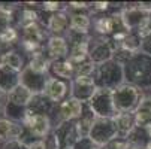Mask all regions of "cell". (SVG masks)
<instances>
[{"instance_id": "37", "label": "cell", "mask_w": 151, "mask_h": 149, "mask_svg": "<svg viewBox=\"0 0 151 149\" xmlns=\"http://www.w3.org/2000/svg\"><path fill=\"white\" fill-rule=\"evenodd\" d=\"M141 52L147 54L151 57V36L142 39V43H141Z\"/></svg>"}, {"instance_id": "34", "label": "cell", "mask_w": 151, "mask_h": 149, "mask_svg": "<svg viewBox=\"0 0 151 149\" xmlns=\"http://www.w3.org/2000/svg\"><path fill=\"white\" fill-rule=\"evenodd\" d=\"M2 149H27V146L19 140H8L5 142Z\"/></svg>"}, {"instance_id": "23", "label": "cell", "mask_w": 151, "mask_h": 149, "mask_svg": "<svg viewBox=\"0 0 151 149\" xmlns=\"http://www.w3.org/2000/svg\"><path fill=\"white\" fill-rule=\"evenodd\" d=\"M94 119H96V115H94L93 111L88 108V104H85V109H84L82 116H81L78 121H75L76 130H78V134H79V139H85V137L90 136V131H91V128H93Z\"/></svg>"}, {"instance_id": "10", "label": "cell", "mask_w": 151, "mask_h": 149, "mask_svg": "<svg viewBox=\"0 0 151 149\" xmlns=\"http://www.w3.org/2000/svg\"><path fill=\"white\" fill-rule=\"evenodd\" d=\"M50 79V73H39L32 70L29 66L24 67V70L19 73V82L26 85V87L33 93V94H40L45 91L47 82Z\"/></svg>"}, {"instance_id": "31", "label": "cell", "mask_w": 151, "mask_h": 149, "mask_svg": "<svg viewBox=\"0 0 151 149\" xmlns=\"http://www.w3.org/2000/svg\"><path fill=\"white\" fill-rule=\"evenodd\" d=\"M136 33L141 36V39H145V37L151 36V15H148L144 19V23L139 26V29L136 30Z\"/></svg>"}, {"instance_id": "15", "label": "cell", "mask_w": 151, "mask_h": 149, "mask_svg": "<svg viewBox=\"0 0 151 149\" xmlns=\"http://www.w3.org/2000/svg\"><path fill=\"white\" fill-rule=\"evenodd\" d=\"M47 49L51 60H63L69 55L68 39L63 36H50L47 42Z\"/></svg>"}, {"instance_id": "22", "label": "cell", "mask_w": 151, "mask_h": 149, "mask_svg": "<svg viewBox=\"0 0 151 149\" xmlns=\"http://www.w3.org/2000/svg\"><path fill=\"white\" fill-rule=\"evenodd\" d=\"M90 27H91V19H90L88 15L78 12V14H72L69 16V29L73 33H78V34H82V36H88Z\"/></svg>"}, {"instance_id": "40", "label": "cell", "mask_w": 151, "mask_h": 149, "mask_svg": "<svg viewBox=\"0 0 151 149\" xmlns=\"http://www.w3.org/2000/svg\"><path fill=\"white\" fill-rule=\"evenodd\" d=\"M127 149H142V148H136V146H129Z\"/></svg>"}, {"instance_id": "32", "label": "cell", "mask_w": 151, "mask_h": 149, "mask_svg": "<svg viewBox=\"0 0 151 149\" xmlns=\"http://www.w3.org/2000/svg\"><path fill=\"white\" fill-rule=\"evenodd\" d=\"M72 149H100V148H99L91 139L85 137V139H79L78 143H76Z\"/></svg>"}, {"instance_id": "7", "label": "cell", "mask_w": 151, "mask_h": 149, "mask_svg": "<svg viewBox=\"0 0 151 149\" xmlns=\"http://www.w3.org/2000/svg\"><path fill=\"white\" fill-rule=\"evenodd\" d=\"M52 137L58 149H72L79 140L76 124L73 121L58 122V125H55L52 130Z\"/></svg>"}, {"instance_id": "33", "label": "cell", "mask_w": 151, "mask_h": 149, "mask_svg": "<svg viewBox=\"0 0 151 149\" xmlns=\"http://www.w3.org/2000/svg\"><path fill=\"white\" fill-rule=\"evenodd\" d=\"M129 146V142L127 140H123V139H115L114 142L108 143L105 146H100V149H127Z\"/></svg>"}, {"instance_id": "5", "label": "cell", "mask_w": 151, "mask_h": 149, "mask_svg": "<svg viewBox=\"0 0 151 149\" xmlns=\"http://www.w3.org/2000/svg\"><path fill=\"white\" fill-rule=\"evenodd\" d=\"M87 104L96 115V118H114L117 115L112 98V90L97 88L93 98Z\"/></svg>"}, {"instance_id": "1", "label": "cell", "mask_w": 151, "mask_h": 149, "mask_svg": "<svg viewBox=\"0 0 151 149\" xmlns=\"http://www.w3.org/2000/svg\"><path fill=\"white\" fill-rule=\"evenodd\" d=\"M124 67V78L127 83H132L139 90L151 88V57L144 52H136Z\"/></svg>"}, {"instance_id": "26", "label": "cell", "mask_w": 151, "mask_h": 149, "mask_svg": "<svg viewBox=\"0 0 151 149\" xmlns=\"http://www.w3.org/2000/svg\"><path fill=\"white\" fill-rule=\"evenodd\" d=\"M21 29H23V40L42 45V40H44V37H45V33H44V30L40 29V26L37 23L27 24V26L21 27Z\"/></svg>"}, {"instance_id": "18", "label": "cell", "mask_w": 151, "mask_h": 149, "mask_svg": "<svg viewBox=\"0 0 151 149\" xmlns=\"http://www.w3.org/2000/svg\"><path fill=\"white\" fill-rule=\"evenodd\" d=\"M52 109H54V103L44 93L35 94L30 104L27 106V111L32 112V113H36V115H48L50 116Z\"/></svg>"}, {"instance_id": "39", "label": "cell", "mask_w": 151, "mask_h": 149, "mask_svg": "<svg viewBox=\"0 0 151 149\" xmlns=\"http://www.w3.org/2000/svg\"><path fill=\"white\" fill-rule=\"evenodd\" d=\"M68 6H69V8H72V9H79V11L82 9V11H84V9H88L91 5L85 3V2H70Z\"/></svg>"}, {"instance_id": "24", "label": "cell", "mask_w": 151, "mask_h": 149, "mask_svg": "<svg viewBox=\"0 0 151 149\" xmlns=\"http://www.w3.org/2000/svg\"><path fill=\"white\" fill-rule=\"evenodd\" d=\"M88 40H82V42H78V43L72 45L70 48V52L68 55V60L72 63L73 66H78L81 63L87 61L88 60V51H90V45H88Z\"/></svg>"}, {"instance_id": "25", "label": "cell", "mask_w": 151, "mask_h": 149, "mask_svg": "<svg viewBox=\"0 0 151 149\" xmlns=\"http://www.w3.org/2000/svg\"><path fill=\"white\" fill-rule=\"evenodd\" d=\"M0 64H3V66H6V67H9V69H12V70H15L18 73H21L24 70V67H26L23 57H21L18 52H15V51L3 52L2 55H0Z\"/></svg>"}, {"instance_id": "8", "label": "cell", "mask_w": 151, "mask_h": 149, "mask_svg": "<svg viewBox=\"0 0 151 149\" xmlns=\"http://www.w3.org/2000/svg\"><path fill=\"white\" fill-rule=\"evenodd\" d=\"M69 85H70L69 97L76 98L84 104H87L93 98L94 93L97 91L96 82L93 78H73L69 82Z\"/></svg>"}, {"instance_id": "36", "label": "cell", "mask_w": 151, "mask_h": 149, "mask_svg": "<svg viewBox=\"0 0 151 149\" xmlns=\"http://www.w3.org/2000/svg\"><path fill=\"white\" fill-rule=\"evenodd\" d=\"M109 6H111V3H108V2H94V3H91V9L94 12H105V11L109 9Z\"/></svg>"}, {"instance_id": "29", "label": "cell", "mask_w": 151, "mask_h": 149, "mask_svg": "<svg viewBox=\"0 0 151 149\" xmlns=\"http://www.w3.org/2000/svg\"><path fill=\"white\" fill-rule=\"evenodd\" d=\"M96 64L91 60H87L81 63V64L75 66V78H93L94 72H96Z\"/></svg>"}, {"instance_id": "35", "label": "cell", "mask_w": 151, "mask_h": 149, "mask_svg": "<svg viewBox=\"0 0 151 149\" xmlns=\"http://www.w3.org/2000/svg\"><path fill=\"white\" fill-rule=\"evenodd\" d=\"M60 6H61V3H58V2H45V3H42V9L48 11V12H52V14L60 12V9H61Z\"/></svg>"}, {"instance_id": "9", "label": "cell", "mask_w": 151, "mask_h": 149, "mask_svg": "<svg viewBox=\"0 0 151 149\" xmlns=\"http://www.w3.org/2000/svg\"><path fill=\"white\" fill-rule=\"evenodd\" d=\"M23 125L36 137V139H45L51 134V118L48 115H36L27 111Z\"/></svg>"}, {"instance_id": "28", "label": "cell", "mask_w": 151, "mask_h": 149, "mask_svg": "<svg viewBox=\"0 0 151 149\" xmlns=\"http://www.w3.org/2000/svg\"><path fill=\"white\" fill-rule=\"evenodd\" d=\"M94 30L99 33V36H112L114 34V19L111 16H99L94 19Z\"/></svg>"}, {"instance_id": "11", "label": "cell", "mask_w": 151, "mask_h": 149, "mask_svg": "<svg viewBox=\"0 0 151 149\" xmlns=\"http://www.w3.org/2000/svg\"><path fill=\"white\" fill-rule=\"evenodd\" d=\"M123 24L127 29V31H136L139 29V26L144 23V19L148 16L147 12H144L138 3L135 5H127L126 8H123L120 11Z\"/></svg>"}, {"instance_id": "19", "label": "cell", "mask_w": 151, "mask_h": 149, "mask_svg": "<svg viewBox=\"0 0 151 149\" xmlns=\"http://www.w3.org/2000/svg\"><path fill=\"white\" fill-rule=\"evenodd\" d=\"M19 83V73L0 64V91L8 94Z\"/></svg>"}, {"instance_id": "6", "label": "cell", "mask_w": 151, "mask_h": 149, "mask_svg": "<svg viewBox=\"0 0 151 149\" xmlns=\"http://www.w3.org/2000/svg\"><path fill=\"white\" fill-rule=\"evenodd\" d=\"M90 51H88V60H91L96 66L103 64L114 58L115 46L111 39L99 36V37H90L88 40Z\"/></svg>"}, {"instance_id": "16", "label": "cell", "mask_w": 151, "mask_h": 149, "mask_svg": "<svg viewBox=\"0 0 151 149\" xmlns=\"http://www.w3.org/2000/svg\"><path fill=\"white\" fill-rule=\"evenodd\" d=\"M117 130H118V139L127 140L130 133L136 128V118L135 112H124V113H117L114 116Z\"/></svg>"}, {"instance_id": "17", "label": "cell", "mask_w": 151, "mask_h": 149, "mask_svg": "<svg viewBox=\"0 0 151 149\" xmlns=\"http://www.w3.org/2000/svg\"><path fill=\"white\" fill-rule=\"evenodd\" d=\"M33 96L35 94L26 87V85H23L19 82L12 91L8 93V100L6 101H9L15 106H19V108H27V106L30 104V101H32V98H33Z\"/></svg>"}, {"instance_id": "20", "label": "cell", "mask_w": 151, "mask_h": 149, "mask_svg": "<svg viewBox=\"0 0 151 149\" xmlns=\"http://www.w3.org/2000/svg\"><path fill=\"white\" fill-rule=\"evenodd\" d=\"M135 118L138 127L151 128V96H144L135 111Z\"/></svg>"}, {"instance_id": "3", "label": "cell", "mask_w": 151, "mask_h": 149, "mask_svg": "<svg viewBox=\"0 0 151 149\" xmlns=\"http://www.w3.org/2000/svg\"><path fill=\"white\" fill-rule=\"evenodd\" d=\"M112 98H114V106L117 113L135 112L141 100L144 98V93L135 85L124 82L123 85L112 90Z\"/></svg>"}, {"instance_id": "21", "label": "cell", "mask_w": 151, "mask_h": 149, "mask_svg": "<svg viewBox=\"0 0 151 149\" xmlns=\"http://www.w3.org/2000/svg\"><path fill=\"white\" fill-rule=\"evenodd\" d=\"M68 26H69V16L63 11L51 14V16L48 18V23H47V29L48 31L52 33V36H60L61 33H64L68 30Z\"/></svg>"}, {"instance_id": "12", "label": "cell", "mask_w": 151, "mask_h": 149, "mask_svg": "<svg viewBox=\"0 0 151 149\" xmlns=\"http://www.w3.org/2000/svg\"><path fill=\"white\" fill-rule=\"evenodd\" d=\"M84 109H85L84 103H81L76 98L68 97L64 101H61L58 104V119H60V122H63V121H73L75 122L82 116Z\"/></svg>"}, {"instance_id": "30", "label": "cell", "mask_w": 151, "mask_h": 149, "mask_svg": "<svg viewBox=\"0 0 151 149\" xmlns=\"http://www.w3.org/2000/svg\"><path fill=\"white\" fill-rule=\"evenodd\" d=\"M17 40H18V33L12 26L0 31V45H12Z\"/></svg>"}, {"instance_id": "27", "label": "cell", "mask_w": 151, "mask_h": 149, "mask_svg": "<svg viewBox=\"0 0 151 149\" xmlns=\"http://www.w3.org/2000/svg\"><path fill=\"white\" fill-rule=\"evenodd\" d=\"M32 70L39 72V73H50V66H51V58L45 57V54H42L40 51L33 54L30 57V61L27 64Z\"/></svg>"}, {"instance_id": "13", "label": "cell", "mask_w": 151, "mask_h": 149, "mask_svg": "<svg viewBox=\"0 0 151 149\" xmlns=\"http://www.w3.org/2000/svg\"><path fill=\"white\" fill-rule=\"evenodd\" d=\"M69 90H70V85H69L66 81L50 76V79H48V82H47V87H45L44 94H45V96H47L54 104H57V103L64 101V97L68 96Z\"/></svg>"}, {"instance_id": "4", "label": "cell", "mask_w": 151, "mask_h": 149, "mask_svg": "<svg viewBox=\"0 0 151 149\" xmlns=\"http://www.w3.org/2000/svg\"><path fill=\"white\" fill-rule=\"evenodd\" d=\"M88 139H91L99 148L118 139V130L114 118H96Z\"/></svg>"}, {"instance_id": "38", "label": "cell", "mask_w": 151, "mask_h": 149, "mask_svg": "<svg viewBox=\"0 0 151 149\" xmlns=\"http://www.w3.org/2000/svg\"><path fill=\"white\" fill-rule=\"evenodd\" d=\"M27 149H48V146H47V142L44 139H40V140H36V142L30 143L27 146Z\"/></svg>"}, {"instance_id": "2", "label": "cell", "mask_w": 151, "mask_h": 149, "mask_svg": "<svg viewBox=\"0 0 151 149\" xmlns=\"http://www.w3.org/2000/svg\"><path fill=\"white\" fill-rule=\"evenodd\" d=\"M93 79L96 82L97 88H106V90H115L117 87L126 82L124 78V67L117 63L115 60H109L99 64L96 67V72L93 75Z\"/></svg>"}, {"instance_id": "14", "label": "cell", "mask_w": 151, "mask_h": 149, "mask_svg": "<svg viewBox=\"0 0 151 149\" xmlns=\"http://www.w3.org/2000/svg\"><path fill=\"white\" fill-rule=\"evenodd\" d=\"M50 76L70 82V81L75 78V66L72 64L68 58H63V60H51Z\"/></svg>"}]
</instances>
